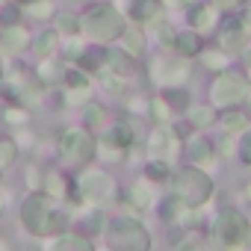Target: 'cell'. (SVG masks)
<instances>
[{"instance_id": "cell-55", "label": "cell", "mask_w": 251, "mask_h": 251, "mask_svg": "<svg viewBox=\"0 0 251 251\" xmlns=\"http://www.w3.org/2000/svg\"><path fill=\"white\" fill-rule=\"evenodd\" d=\"M15 3H24V6H27V3H30V0H15Z\"/></svg>"}, {"instance_id": "cell-25", "label": "cell", "mask_w": 251, "mask_h": 251, "mask_svg": "<svg viewBox=\"0 0 251 251\" xmlns=\"http://www.w3.org/2000/svg\"><path fill=\"white\" fill-rule=\"evenodd\" d=\"M148 112H151V121L154 124H169V118H172V106H169V100L163 98V95H157V98H151L148 100Z\"/></svg>"}, {"instance_id": "cell-37", "label": "cell", "mask_w": 251, "mask_h": 251, "mask_svg": "<svg viewBox=\"0 0 251 251\" xmlns=\"http://www.w3.org/2000/svg\"><path fill=\"white\" fill-rule=\"evenodd\" d=\"M65 103H68V106H86V103H89V86L68 89V92H65Z\"/></svg>"}, {"instance_id": "cell-53", "label": "cell", "mask_w": 251, "mask_h": 251, "mask_svg": "<svg viewBox=\"0 0 251 251\" xmlns=\"http://www.w3.org/2000/svg\"><path fill=\"white\" fill-rule=\"evenodd\" d=\"M245 65H248V68H251V48H248V50H245Z\"/></svg>"}, {"instance_id": "cell-33", "label": "cell", "mask_w": 251, "mask_h": 251, "mask_svg": "<svg viewBox=\"0 0 251 251\" xmlns=\"http://www.w3.org/2000/svg\"><path fill=\"white\" fill-rule=\"evenodd\" d=\"M18 160V142L15 139H0V169H9Z\"/></svg>"}, {"instance_id": "cell-44", "label": "cell", "mask_w": 251, "mask_h": 251, "mask_svg": "<svg viewBox=\"0 0 251 251\" xmlns=\"http://www.w3.org/2000/svg\"><path fill=\"white\" fill-rule=\"evenodd\" d=\"M177 251H210V248H207V245H204L201 239H183Z\"/></svg>"}, {"instance_id": "cell-31", "label": "cell", "mask_w": 251, "mask_h": 251, "mask_svg": "<svg viewBox=\"0 0 251 251\" xmlns=\"http://www.w3.org/2000/svg\"><path fill=\"white\" fill-rule=\"evenodd\" d=\"M56 42H59V36H56L53 30H48V33H42V36L36 39V48H33V50H36L42 59H48V56L56 50Z\"/></svg>"}, {"instance_id": "cell-49", "label": "cell", "mask_w": 251, "mask_h": 251, "mask_svg": "<svg viewBox=\"0 0 251 251\" xmlns=\"http://www.w3.org/2000/svg\"><path fill=\"white\" fill-rule=\"evenodd\" d=\"M163 3H169V6H189L192 0H163Z\"/></svg>"}, {"instance_id": "cell-42", "label": "cell", "mask_w": 251, "mask_h": 251, "mask_svg": "<svg viewBox=\"0 0 251 251\" xmlns=\"http://www.w3.org/2000/svg\"><path fill=\"white\" fill-rule=\"evenodd\" d=\"M239 160H242L245 166H251V133H245V136L239 139Z\"/></svg>"}, {"instance_id": "cell-45", "label": "cell", "mask_w": 251, "mask_h": 251, "mask_svg": "<svg viewBox=\"0 0 251 251\" xmlns=\"http://www.w3.org/2000/svg\"><path fill=\"white\" fill-rule=\"evenodd\" d=\"M83 50H86V48H83L80 42H71V45L65 48V56H68V59H80V56H83Z\"/></svg>"}, {"instance_id": "cell-56", "label": "cell", "mask_w": 251, "mask_h": 251, "mask_svg": "<svg viewBox=\"0 0 251 251\" xmlns=\"http://www.w3.org/2000/svg\"><path fill=\"white\" fill-rule=\"evenodd\" d=\"M0 177H3V169H0Z\"/></svg>"}, {"instance_id": "cell-47", "label": "cell", "mask_w": 251, "mask_h": 251, "mask_svg": "<svg viewBox=\"0 0 251 251\" xmlns=\"http://www.w3.org/2000/svg\"><path fill=\"white\" fill-rule=\"evenodd\" d=\"M213 3L219 6V9H233V6H239L242 0H213Z\"/></svg>"}, {"instance_id": "cell-52", "label": "cell", "mask_w": 251, "mask_h": 251, "mask_svg": "<svg viewBox=\"0 0 251 251\" xmlns=\"http://www.w3.org/2000/svg\"><path fill=\"white\" fill-rule=\"evenodd\" d=\"M242 195H245V198L251 201V183H245V189H242Z\"/></svg>"}, {"instance_id": "cell-3", "label": "cell", "mask_w": 251, "mask_h": 251, "mask_svg": "<svg viewBox=\"0 0 251 251\" xmlns=\"http://www.w3.org/2000/svg\"><path fill=\"white\" fill-rule=\"evenodd\" d=\"M213 192H216L213 177L204 169H180L172 180V195L183 207H204L213 198Z\"/></svg>"}, {"instance_id": "cell-40", "label": "cell", "mask_w": 251, "mask_h": 251, "mask_svg": "<svg viewBox=\"0 0 251 251\" xmlns=\"http://www.w3.org/2000/svg\"><path fill=\"white\" fill-rule=\"evenodd\" d=\"M62 80H65V86H68V89H80V86H89L86 74H83V71H74V68H71V71H65V74H62Z\"/></svg>"}, {"instance_id": "cell-2", "label": "cell", "mask_w": 251, "mask_h": 251, "mask_svg": "<svg viewBox=\"0 0 251 251\" xmlns=\"http://www.w3.org/2000/svg\"><path fill=\"white\" fill-rule=\"evenodd\" d=\"M106 251H151V233L136 216H112L103 225Z\"/></svg>"}, {"instance_id": "cell-1", "label": "cell", "mask_w": 251, "mask_h": 251, "mask_svg": "<svg viewBox=\"0 0 251 251\" xmlns=\"http://www.w3.org/2000/svg\"><path fill=\"white\" fill-rule=\"evenodd\" d=\"M21 225L30 236H59L68 227V213L62 207H56V198H50L48 192H30L21 201Z\"/></svg>"}, {"instance_id": "cell-22", "label": "cell", "mask_w": 251, "mask_h": 251, "mask_svg": "<svg viewBox=\"0 0 251 251\" xmlns=\"http://www.w3.org/2000/svg\"><path fill=\"white\" fill-rule=\"evenodd\" d=\"M42 189L50 195V198H56V201H62V198H68V180L59 175V172H48L45 175V180H42Z\"/></svg>"}, {"instance_id": "cell-57", "label": "cell", "mask_w": 251, "mask_h": 251, "mask_svg": "<svg viewBox=\"0 0 251 251\" xmlns=\"http://www.w3.org/2000/svg\"><path fill=\"white\" fill-rule=\"evenodd\" d=\"M248 242H251V239H248Z\"/></svg>"}, {"instance_id": "cell-39", "label": "cell", "mask_w": 251, "mask_h": 251, "mask_svg": "<svg viewBox=\"0 0 251 251\" xmlns=\"http://www.w3.org/2000/svg\"><path fill=\"white\" fill-rule=\"evenodd\" d=\"M18 3H6L0 6V27H9V24H18Z\"/></svg>"}, {"instance_id": "cell-20", "label": "cell", "mask_w": 251, "mask_h": 251, "mask_svg": "<svg viewBox=\"0 0 251 251\" xmlns=\"http://www.w3.org/2000/svg\"><path fill=\"white\" fill-rule=\"evenodd\" d=\"M103 225H106L103 213L92 207V210H86V213H83V219H80V233H83V236H89V239H92V236H100V233H103Z\"/></svg>"}, {"instance_id": "cell-8", "label": "cell", "mask_w": 251, "mask_h": 251, "mask_svg": "<svg viewBox=\"0 0 251 251\" xmlns=\"http://www.w3.org/2000/svg\"><path fill=\"white\" fill-rule=\"evenodd\" d=\"M210 95H213V106H219V109L239 106V103L248 98V83H245L239 74L225 71V74H219V77H216V83H213Z\"/></svg>"}, {"instance_id": "cell-35", "label": "cell", "mask_w": 251, "mask_h": 251, "mask_svg": "<svg viewBox=\"0 0 251 251\" xmlns=\"http://www.w3.org/2000/svg\"><path fill=\"white\" fill-rule=\"evenodd\" d=\"M98 74H100V83H103V89H109V92H115V95H124V77L112 74L109 68H100Z\"/></svg>"}, {"instance_id": "cell-29", "label": "cell", "mask_w": 251, "mask_h": 251, "mask_svg": "<svg viewBox=\"0 0 251 251\" xmlns=\"http://www.w3.org/2000/svg\"><path fill=\"white\" fill-rule=\"evenodd\" d=\"M169 175H172V169H169V160L151 157V163L145 166V177H148L151 183H160V180H166Z\"/></svg>"}, {"instance_id": "cell-5", "label": "cell", "mask_w": 251, "mask_h": 251, "mask_svg": "<svg viewBox=\"0 0 251 251\" xmlns=\"http://www.w3.org/2000/svg\"><path fill=\"white\" fill-rule=\"evenodd\" d=\"M213 236L225 251H236L251 239V222L239 210H222L213 222Z\"/></svg>"}, {"instance_id": "cell-23", "label": "cell", "mask_w": 251, "mask_h": 251, "mask_svg": "<svg viewBox=\"0 0 251 251\" xmlns=\"http://www.w3.org/2000/svg\"><path fill=\"white\" fill-rule=\"evenodd\" d=\"M222 124H225L227 133H239V130L248 127V115H245L239 106H227V109L222 112Z\"/></svg>"}, {"instance_id": "cell-51", "label": "cell", "mask_w": 251, "mask_h": 251, "mask_svg": "<svg viewBox=\"0 0 251 251\" xmlns=\"http://www.w3.org/2000/svg\"><path fill=\"white\" fill-rule=\"evenodd\" d=\"M0 251H12V245H9L6 239H0Z\"/></svg>"}, {"instance_id": "cell-4", "label": "cell", "mask_w": 251, "mask_h": 251, "mask_svg": "<svg viewBox=\"0 0 251 251\" xmlns=\"http://www.w3.org/2000/svg\"><path fill=\"white\" fill-rule=\"evenodd\" d=\"M80 30H83L86 36L98 39V42H112V39H118L127 27H124V18H121V12H118L115 6L98 3V6H92V9L83 15Z\"/></svg>"}, {"instance_id": "cell-32", "label": "cell", "mask_w": 251, "mask_h": 251, "mask_svg": "<svg viewBox=\"0 0 251 251\" xmlns=\"http://www.w3.org/2000/svg\"><path fill=\"white\" fill-rule=\"evenodd\" d=\"M83 118L89 127H103V121H106V109L100 103H86L83 106Z\"/></svg>"}, {"instance_id": "cell-26", "label": "cell", "mask_w": 251, "mask_h": 251, "mask_svg": "<svg viewBox=\"0 0 251 251\" xmlns=\"http://www.w3.org/2000/svg\"><path fill=\"white\" fill-rule=\"evenodd\" d=\"M121 36H124V50H127V53H130L133 59L145 53V36H142V30L130 27V30H124Z\"/></svg>"}, {"instance_id": "cell-17", "label": "cell", "mask_w": 251, "mask_h": 251, "mask_svg": "<svg viewBox=\"0 0 251 251\" xmlns=\"http://www.w3.org/2000/svg\"><path fill=\"white\" fill-rule=\"evenodd\" d=\"M248 45V27L239 24V21H230L225 30H222V48L225 50H239Z\"/></svg>"}, {"instance_id": "cell-9", "label": "cell", "mask_w": 251, "mask_h": 251, "mask_svg": "<svg viewBox=\"0 0 251 251\" xmlns=\"http://www.w3.org/2000/svg\"><path fill=\"white\" fill-rule=\"evenodd\" d=\"M151 77L160 86H180L189 77V68L183 62H169V59H154L151 62Z\"/></svg>"}, {"instance_id": "cell-36", "label": "cell", "mask_w": 251, "mask_h": 251, "mask_svg": "<svg viewBox=\"0 0 251 251\" xmlns=\"http://www.w3.org/2000/svg\"><path fill=\"white\" fill-rule=\"evenodd\" d=\"M27 12H30L33 18L45 21V18L53 15V3H50V0H30V3H27Z\"/></svg>"}, {"instance_id": "cell-27", "label": "cell", "mask_w": 251, "mask_h": 251, "mask_svg": "<svg viewBox=\"0 0 251 251\" xmlns=\"http://www.w3.org/2000/svg\"><path fill=\"white\" fill-rule=\"evenodd\" d=\"M186 118H189L192 127H210V124L216 121V112H213V106H189Z\"/></svg>"}, {"instance_id": "cell-14", "label": "cell", "mask_w": 251, "mask_h": 251, "mask_svg": "<svg viewBox=\"0 0 251 251\" xmlns=\"http://www.w3.org/2000/svg\"><path fill=\"white\" fill-rule=\"evenodd\" d=\"M189 160H192V166H198V169L213 166V163H216V145H213L210 139H204V136L192 139V142H189Z\"/></svg>"}, {"instance_id": "cell-41", "label": "cell", "mask_w": 251, "mask_h": 251, "mask_svg": "<svg viewBox=\"0 0 251 251\" xmlns=\"http://www.w3.org/2000/svg\"><path fill=\"white\" fill-rule=\"evenodd\" d=\"M42 175H39V169L36 166H27V186H30V192H39L42 189Z\"/></svg>"}, {"instance_id": "cell-38", "label": "cell", "mask_w": 251, "mask_h": 251, "mask_svg": "<svg viewBox=\"0 0 251 251\" xmlns=\"http://www.w3.org/2000/svg\"><path fill=\"white\" fill-rule=\"evenodd\" d=\"M204 65L213 68V71H225V68H227V53H222V50H210V53H204Z\"/></svg>"}, {"instance_id": "cell-16", "label": "cell", "mask_w": 251, "mask_h": 251, "mask_svg": "<svg viewBox=\"0 0 251 251\" xmlns=\"http://www.w3.org/2000/svg\"><path fill=\"white\" fill-rule=\"evenodd\" d=\"M127 204H130L133 210H151V207H154V189H151V180H148V177L130 186Z\"/></svg>"}, {"instance_id": "cell-6", "label": "cell", "mask_w": 251, "mask_h": 251, "mask_svg": "<svg viewBox=\"0 0 251 251\" xmlns=\"http://www.w3.org/2000/svg\"><path fill=\"white\" fill-rule=\"evenodd\" d=\"M59 151L68 163L74 166H89L98 154V142L83 130V127H68L59 139Z\"/></svg>"}, {"instance_id": "cell-10", "label": "cell", "mask_w": 251, "mask_h": 251, "mask_svg": "<svg viewBox=\"0 0 251 251\" xmlns=\"http://www.w3.org/2000/svg\"><path fill=\"white\" fill-rule=\"evenodd\" d=\"M30 48V33L21 24L0 27V56H15Z\"/></svg>"}, {"instance_id": "cell-13", "label": "cell", "mask_w": 251, "mask_h": 251, "mask_svg": "<svg viewBox=\"0 0 251 251\" xmlns=\"http://www.w3.org/2000/svg\"><path fill=\"white\" fill-rule=\"evenodd\" d=\"M103 68H109L112 74H118V77H133L136 74V68H133V56L124 50V48H109L106 50V65Z\"/></svg>"}, {"instance_id": "cell-54", "label": "cell", "mask_w": 251, "mask_h": 251, "mask_svg": "<svg viewBox=\"0 0 251 251\" xmlns=\"http://www.w3.org/2000/svg\"><path fill=\"white\" fill-rule=\"evenodd\" d=\"M245 27H251V6H248V12H245Z\"/></svg>"}, {"instance_id": "cell-24", "label": "cell", "mask_w": 251, "mask_h": 251, "mask_svg": "<svg viewBox=\"0 0 251 251\" xmlns=\"http://www.w3.org/2000/svg\"><path fill=\"white\" fill-rule=\"evenodd\" d=\"M59 80H62V68H59L56 62L45 59V62L36 68V83H39V86H53V83H59Z\"/></svg>"}, {"instance_id": "cell-12", "label": "cell", "mask_w": 251, "mask_h": 251, "mask_svg": "<svg viewBox=\"0 0 251 251\" xmlns=\"http://www.w3.org/2000/svg\"><path fill=\"white\" fill-rule=\"evenodd\" d=\"M148 151H151V157L169 160L175 154V130H169L166 124H157V130L148 139Z\"/></svg>"}, {"instance_id": "cell-19", "label": "cell", "mask_w": 251, "mask_h": 251, "mask_svg": "<svg viewBox=\"0 0 251 251\" xmlns=\"http://www.w3.org/2000/svg\"><path fill=\"white\" fill-rule=\"evenodd\" d=\"M172 48H175V53H180V56H198L201 53V36L198 33H177L175 36V42H172Z\"/></svg>"}, {"instance_id": "cell-7", "label": "cell", "mask_w": 251, "mask_h": 251, "mask_svg": "<svg viewBox=\"0 0 251 251\" xmlns=\"http://www.w3.org/2000/svg\"><path fill=\"white\" fill-rule=\"evenodd\" d=\"M77 189H80V198L89 204H106L115 198V180L100 169H83Z\"/></svg>"}, {"instance_id": "cell-34", "label": "cell", "mask_w": 251, "mask_h": 251, "mask_svg": "<svg viewBox=\"0 0 251 251\" xmlns=\"http://www.w3.org/2000/svg\"><path fill=\"white\" fill-rule=\"evenodd\" d=\"M163 98L169 100V106H172V109H186V106H189V95H186L180 86H169Z\"/></svg>"}, {"instance_id": "cell-46", "label": "cell", "mask_w": 251, "mask_h": 251, "mask_svg": "<svg viewBox=\"0 0 251 251\" xmlns=\"http://www.w3.org/2000/svg\"><path fill=\"white\" fill-rule=\"evenodd\" d=\"M175 36H177V33H172V27H169V24H160V39H163V45H172V42H175Z\"/></svg>"}, {"instance_id": "cell-50", "label": "cell", "mask_w": 251, "mask_h": 251, "mask_svg": "<svg viewBox=\"0 0 251 251\" xmlns=\"http://www.w3.org/2000/svg\"><path fill=\"white\" fill-rule=\"evenodd\" d=\"M6 77V62H3V56H0V80Z\"/></svg>"}, {"instance_id": "cell-11", "label": "cell", "mask_w": 251, "mask_h": 251, "mask_svg": "<svg viewBox=\"0 0 251 251\" xmlns=\"http://www.w3.org/2000/svg\"><path fill=\"white\" fill-rule=\"evenodd\" d=\"M45 251H98V248L83 233H59V236H50Z\"/></svg>"}, {"instance_id": "cell-48", "label": "cell", "mask_w": 251, "mask_h": 251, "mask_svg": "<svg viewBox=\"0 0 251 251\" xmlns=\"http://www.w3.org/2000/svg\"><path fill=\"white\" fill-rule=\"evenodd\" d=\"M6 207H9V201H6V195H3V192H0V219L6 216Z\"/></svg>"}, {"instance_id": "cell-21", "label": "cell", "mask_w": 251, "mask_h": 251, "mask_svg": "<svg viewBox=\"0 0 251 251\" xmlns=\"http://www.w3.org/2000/svg\"><path fill=\"white\" fill-rule=\"evenodd\" d=\"M216 18H219V6L216 3H201L192 9V24L198 30H213L216 27Z\"/></svg>"}, {"instance_id": "cell-28", "label": "cell", "mask_w": 251, "mask_h": 251, "mask_svg": "<svg viewBox=\"0 0 251 251\" xmlns=\"http://www.w3.org/2000/svg\"><path fill=\"white\" fill-rule=\"evenodd\" d=\"M80 65L86 68V71H100L103 65H106V50L103 48H86L83 50V56H80Z\"/></svg>"}, {"instance_id": "cell-18", "label": "cell", "mask_w": 251, "mask_h": 251, "mask_svg": "<svg viewBox=\"0 0 251 251\" xmlns=\"http://www.w3.org/2000/svg\"><path fill=\"white\" fill-rule=\"evenodd\" d=\"M160 3H163V0H127V12H130V18L136 24H145V21L157 18Z\"/></svg>"}, {"instance_id": "cell-30", "label": "cell", "mask_w": 251, "mask_h": 251, "mask_svg": "<svg viewBox=\"0 0 251 251\" xmlns=\"http://www.w3.org/2000/svg\"><path fill=\"white\" fill-rule=\"evenodd\" d=\"M3 121L12 124V127H27V121H30V112L21 106V103H9L3 109Z\"/></svg>"}, {"instance_id": "cell-15", "label": "cell", "mask_w": 251, "mask_h": 251, "mask_svg": "<svg viewBox=\"0 0 251 251\" xmlns=\"http://www.w3.org/2000/svg\"><path fill=\"white\" fill-rule=\"evenodd\" d=\"M133 127L130 124H124V121H118V124H112V127H106V136H103V145H109V148H118V151H127L130 145H133Z\"/></svg>"}, {"instance_id": "cell-43", "label": "cell", "mask_w": 251, "mask_h": 251, "mask_svg": "<svg viewBox=\"0 0 251 251\" xmlns=\"http://www.w3.org/2000/svg\"><path fill=\"white\" fill-rule=\"evenodd\" d=\"M59 30H62V33H68V36H74V33L80 30V24H77V18H74V15H62V18H59Z\"/></svg>"}]
</instances>
